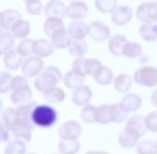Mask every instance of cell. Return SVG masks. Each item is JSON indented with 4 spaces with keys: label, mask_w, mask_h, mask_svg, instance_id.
I'll list each match as a JSON object with an SVG mask.
<instances>
[{
    "label": "cell",
    "mask_w": 157,
    "mask_h": 154,
    "mask_svg": "<svg viewBox=\"0 0 157 154\" xmlns=\"http://www.w3.org/2000/svg\"><path fill=\"white\" fill-rule=\"evenodd\" d=\"M37 105L34 101H29L21 104L15 109V117L10 128L16 137L24 142H29L32 137V131L34 125L32 121V113L34 107Z\"/></svg>",
    "instance_id": "1"
},
{
    "label": "cell",
    "mask_w": 157,
    "mask_h": 154,
    "mask_svg": "<svg viewBox=\"0 0 157 154\" xmlns=\"http://www.w3.org/2000/svg\"><path fill=\"white\" fill-rule=\"evenodd\" d=\"M62 79V74L59 69L54 66H48L36 76L34 86L38 92L44 93L48 89L56 87Z\"/></svg>",
    "instance_id": "2"
},
{
    "label": "cell",
    "mask_w": 157,
    "mask_h": 154,
    "mask_svg": "<svg viewBox=\"0 0 157 154\" xmlns=\"http://www.w3.org/2000/svg\"><path fill=\"white\" fill-rule=\"evenodd\" d=\"M10 100L15 104L20 105L30 101L33 93L25 77L17 75L12 78L10 84Z\"/></svg>",
    "instance_id": "3"
},
{
    "label": "cell",
    "mask_w": 157,
    "mask_h": 154,
    "mask_svg": "<svg viewBox=\"0 0 157 154\" xmlns=\"http://www.w3.org/2000/svg\"><path fill=\"white\" fill-rule=\"evenodd\" d=\"M57 118V111L48 105H36L32 111V122L40 128H47L53 126Z\"/></svg>",
    "instance_id": "4"
},
{
    "label": "cell",
    "mask_w": 157,
    "mask_h": 154,
    "mask_svg": "<svg viewBox=\"0 0 157 154\" xmlns=\"http://www.w3.org/2000/svg\"><path fill=\"white\" fill-rule=\"evenodd\" d=\"M134 79L139 85L152 87L157 84V68L151 66H141L136 71Z\"/></svg>",
    "instance_id": "5"
},
{
    "label": "cell",
    "mask_w": 157,
    "mask_h": 154,
    "mask_svg": "<svg viewBox=\"0 0 157 154\" xmlns=\"http://www.w3.org/2000/svg\"><path fill=\"white\" fill-rule=\"evenodd\" d=\"M44 63L42 59L36 56H33L26 59L23 62L21 71L26 78H33L37 76L43 70Z\"/></svg>",
    "instance_id": "6"
},
{
    "label": "cell",
    "mask_w": 157,
    "mask_h": 154,
    "mask_svg": "<svg viewBox=\"0 0 157 154\" xmlns=\"http://www.w3.org/2000/svg\"><path fill=\"white\" fill-rule=\"evenodd\" d=\"M82 128L79 123L75 121H67L60 125L58 134L61 139L77 140L81 135Z\"/></svg>",
    "instance_id": "7"
},
{
    "label": "cell",
    "mask_w": 157,
    "mask_h": 154,
    "mask_svg": "<svg viewBox=\"0 0 157 154\" xmlns=\"http://www.w3.org/2000/svg\"><path fill=\"white\" fill-rule=\"evenodd\" d=\"M141 134L132 127L125 126V128L119 133L118 141L124 148H131L137 144Z\"/></svg>",
    "instance_id": "8"
},
{
    "label": "cell",
    "mask_w": 157,
    "mask_h": 154,
    "mask_svg": "<svg viewBox=\"0 0 157 154\" xmlns=\"http://www.w3.org/2000/svg\"><path fill=\"white\" fill-rule=\"evenodd\" d=\"M109 27L99 21L92 22L89 25V36L94 41L102 42L107 40L110 36Z\"/></svg>",
    "instance_id": "9"
},
{
    "label": "cell",
    "mask_w": 157,
    "mask_h": 154,
    "mask_svg": "<svg viewBox=\"0 0 157 154\" xmlns=\"http://www.w3.org/2000/svg\"><path fill=\"white\" fill-rule=\"evenodd\" d=\"M92 96V89L87 86L82 85L74 89L72 94V101L77 106H85L89 104Z\"/></svg>",
    "instance_id": "10"
},
{
    "label": "cell",
    "mask_w": 157,
    "mask_h": 154,
    "mask_svg": "<svg viewBox=\"0 0 157 154\" xmlns=\"http://www.w3.org/2000/svg\"><path fill=\"white\" fill-rule=\"evenodd\" d=\"M141 98L134 93H128L125 95L119 102L120 106L127 113L135 112L141 106Z\"/></svg>",
    "instance_id": "11"
},
{
    "label": "cell",
    "mask_w": 157,
    "mask_h": 154,
    "mask_svg": "<svg viewBox=\"0 0 157 154\" xmlns=\"http://www.w3.org/2000/svg\"><path fill=\"white\" fill-rule=\"evenodd\" d=\"M132 10L128 6H121L113 12L112 22L117 25H124L132 19Z\"/></svg>",
    "instance_id": "12"
},
{
    "label": "cell",
    "mask_w": 157,
    "mask_h": 154,
    "mask_svg": "<svg viewBox=\"0 0 157 154\" xmlns=\"http://www.w3.org/2000/svg\"><path fill=\"white\" fill-rule=\"evenodd\" d=\"M44 13L47 17H56L63 19L66 15L64 4L59 0H51L45 5Z\"/></svg>",
    "instance_id": "13"
},
{
    "label": "cell",
    "mask_w": 157,
    "mask_h": 154,
    "mask_svg": "<svg viewBox=\"0 0 157 154\" xmlns=\"http://www.w3.org/2000/svg\"><path fill=\"white\" fill-rule=\"evenodd\" d=\"M88 12L87 5L81 1L72 2L66 7V15L72 19L84 18L86 17Z\"/></svg>",
    "instance_id": "14"
},
{
    "label": "cell",
    "mask_w": 157,
    "mask_h": 154,
    "mask_svg": "<svg viewBox=\"0 0 157 154\" xmlns=\"http://www.w3.org/2000/svg\"><path fill=\"white\" fill-rule=\"evenodd\" d=\"M67 30L63 28L56 31L51 36L52 45L57 49H64L71 45L72 40Z\"/></svg>",
    "instance_id": "15"
},
{
    "label": "cell",
    "mask_w": 157,
    "mask_h": 154,
    "mask_svg": "<svg viewBox=\"0 0 157 154\" xmlns=\"http://www.w3.org/2000/svg\"><path fill=\"white\" fill-rule=\"evenodd\" d=\"M67 31L75 40H82L89 33V26L84 22L77 20L70 24Z\"/></svg>",
    "instance_id": "16"
},
{
    "label": "cell",
    "mask_w": 157,
    "mask_h": 154,
    "mask_svg": "<svg viewBox=\"0 0 157 154\" xmlns=\"http://www.w3.org/2000/svg\"><path fill=\"white\" fill-rule=\"evenodd\" d=\"M22 61V56L16 49L11 48L4 54L3 62L5 67L10 71H16L20 67Z\"/></svg>",
    "instance_id": "17"
},
{
    "label": "cell",
    "mask_w": 157,
    "mask_h": 154,
    "mask_svg": "<svg viewBox=\"0 0 157 154\" xmlns=\"http://www.w3.org/2000/svg\"><path fill=\"white\" fill-rule=\"evenodd\" d=\"M20 19V13L15 10H4L1 13V27L5 30H11L13 25Z\"/></svg>",
    "instance_id": "18"
},
{
    "label": "cell",
    "mask_w": 157,
    "mask_h": 154,
    "mask_svg": "<svg viewBox=\"0 0 157 154\" xmlns=\"http://www.w3.org/2000/svg\"><path fill=\"white\" fill-rule=\"evenodd\" d=\"M54 51V46L52 43L46 39L35 40L33 45V52L40 57H47L51 56Z\"/></svg>",
    "instance_id": "19"
},
{
    "label": "cell",
    "mask_w": 157,
    "mask_h": 154,
    "mask_svg": "<svg viewBox=\"0 0 157 154\" xmlns=\"http://www.w3.org/2000/svg\"><path fill=\"white\" fill-rule=\"evenodd\" d=\"M127 42L126 37L121 34L113 35L109 41V49L110 52L116 56H122L123 48Z\"/></svg>",
    "instance_id": "20"
},
{
    "label": "cell",
    "mask_w": 157,
    "mask_h": 154,
    "mask_svg": "<svg viewBox=\"0 0 157 154\" xmlns=\"http://www.w3.org/2000/svg\"><path fill=\"white\" fill-rule=\"evenodd\" d=\"M133 81L131 76L126 74H121L113 79V87L114 89L121 93H126L129 90L132 85Z\"/></svg>",
    "instance_id": "21"
},
{
    "label": "cell",
    "mask_w": 157,
    "mask_h": 154,
    "mask_svg": "<svg viewBox=\"0 0 157 154\" xmlns=\"http://www.w3.org/2000/svg\"><path fill=\"white\" fill-rule=\"evenodd\" d=\"M66 97L65 93L62 89L54 87L43 93L44 100L48 103L57 104L63 102Z\"/></svg>",
    "instance_id": "22"
},
{
    "label": "cell",
    "mask_w": 157,
    "mask_h": 154,
    "mask_svg": "<svg viewBox=\"0 0 157 154\" xmlns=\"http://www.w3.org/2000/svg\"><path fill=\"white\" fill-rule=\"evenodd\" d=\"M80 148L77 140L61 139L58 144V149L61 154H77Z\"/></svg>",
    "instance_id": "23"
},
{
    "label": "cell",
    "mask_w": 157,
    "mask_h": 154,
    "mask_svg": "<svg viewBox=\"0 0 157 154\" xmlns=\"http://www.w3.org/2000/svg\"><path fill=\"white\" fill-rule=\"evenodd\" d=\"M85 77L79 75L74 72L72 70L65 74L63 77L64 86L69 89H75L83 85Z\"/></svg>",
    "instance_id": "24"
},
{
    "label": "cell",
    "mask_w": 157,
    "mask_h": 154,
    "mask_svg": "<svg viewBox=\"0 0 157 154\" xmlns=\"http://www.w3.org/2000/svg\"><path fill=\"white\" fill-rule=\"evenodd\" d=\"M141 38L147 42H153L157 40V24L144 23L139 29Z\"/></svg>",
    "instance_id": "25"
},
{
    "label": "cell",
    "mask_w": 157,
    "mask_h": 154,
    "mask_svg": "<svg viewBox=\"0 0 157 154\" xmlns=\"http://www.w3.org/2000/svg\"><path fill=\"white\" fill-rule=\"evenodd\" d=\"M109 114L111 122L121 123L126 119L128 113L122 109L119 103H116L110 105Z\"/></svg>",
    "instance_id": "26"
},
{
    "label": "cell",
    "mask_w": 157,
    "mask_h": 154,
    "mask_svg": "<svg viewBox=\"0 0 157 154\" xmlns=\"http://www.w3.org/2000/svg\"><path fill=\"white\" fill-rule=\"evenodd\" d=\"M11 30L13 36L18 39L25 37L30 31V22L23 19H19L13 25Z\"/></svg>",
    "instance_id": "27"
},
{
    "label": "cell",
    "mask_w": 157,
    "mask_h": 154,
    "mask_svg": "<svg viewBox=\"0 0 157 154\" xmlns=\"http://www.w3.org/2000/svg\"><path fill=\"white\" fill-rule=\"evenodd\" d=\"M98 84L102 86L109 85L113 79V73L108 67L102 66L93 76Z\"/></svg>",
    "instance_id": "28"
},
{
    "label": "cell",
    "mask_w": 157,
    "mask_h": 154,
    "mask_svg": "<svg viewBox=\"0 0 157 154\" xmlns=\"http://www.w3.org/2000/svg\"><path fill=\"white\" fill-rule=\"evenodd\" d=\"M63 28H64V25L62 19L56 17H49L44 23V31L47 36L51 37L54 33Z\"/></svg>",
    "instance_id": "29"
},
{
    "label": "cell",
    "mask_w": 157,
    "mask_h": 154,
    "mask_svg": "<svg viewBox=\"0 0 157 154\" xmlns=\"http://www.w3.org/2000/svg\"><path fill=\"white\" fill-rule=\"evenodd\" d=\"M126 126L134 128L143 136L147 132L145 124V117L140 114L131 116L127 121Z\"/></svg>",
    "instance_id": "30"
},
{
    "label": "cell",
    "mask_w": 157,
    "mask_h": 154,
    "mask_svg": "<svg viewBox=\"0 0 157 154\" xmlns=\"http://www.w3.org/2000/svg\"><path fill=\"white\" fill-rule=\"evenodd\" d=\"M27 148L25 142L16 139L7 143L4 154H25Z\"/></svg>",
    "instance_id": "31"
},
{
    "label": "cell",
    "mask_w": 157,
    "mask_h": 154,
    "mask_svg": "<svg viewBox=\"0 0 157 154\" xmlns=\"http://www.w3.org/2000/svg\"><path fill=\"white\" fill-rule=\"evenodd\" d=\"M88 49L87 44L83 40H75L72 42L69 46V51L70 54L77 57H82L87 52Z\"/></svg>",
    "instance_id": "32"
},
{
    "label": "cell",
    "mask_w": 157,
    "mask_h": 154,
    "mask_svg": "<svg viewBox=\"0 0 157 154\" xmlns=\"http://www.w3.org/2000/svg\"><path fill=\"white\" fill-rule=\"evenodd\" d=\"M143 52L141 46L136 42H127L124 45L122 55L128 58H137L141 56Z\"/></svg>",
    "instance_id": "33"
},
{
    "label": "cell",
    "mask_w": 157,
    "mask_h": 154,
    "mask_svg": "<svg viewBox=\"0 0 157 154\" xmlns=\"http://www.w3.org/2000/svg\"><path fill=\"white\" fill-rule=\"evenodd\" d=\"M109 104H102L96 109L95 112V122L106 125L110 123L109 110Z\"/></svg>",
    "instance_id": "34"
},
{
    "label": "cell",
    "mask_w": 157,
    "mask_h": 154,
    "mask_svg": "<svg viewBox=\"0 0 157 154\" xmlns=\"http://www.w3.org/2000/svg\"><path fill=\"white\" fill-rule=\"evenodd\" d=\"M117 0H94V5L96 9L103 13H109L115 10Z\"/></svg>",
    "instance_id": "35"
},
{
    "label": "cell",
    "mask_w": 157,
    "mask_h": 154,
    "mask_svg": "<svg viewBox=\"0 0 157 154\" xmlns=\"http://www.w3.org/2000/svg\"><path fill=\"white\" fill-rule=\"evenodd\" d=\"M34 40L31 39H25L21 40L16 47V51L22 57H27L33 52Z\"/></svg>",
    "instance_id": "36"
},
{
    "label": "cell",
    "mask_w": 157,
    "mask_h": 154,
    "mask_svg": "<svg viewBox=\"0 0 157 154\" xmlns=\"http://www.w3.org/2000/svg\"><path fill=\"white\" fill-rule=\"evenodd\" d=\"M156 149L155 143L149 140H144L137 144V154H154Z\"/></svg>",
    "instance_id": "37"
},
{
    "label": "cell",
    "mask_w": 157,
    "mask_h": 154,
    "mask_svg": "<svg viewBox=\"0 0 157 154\" xmlns=\"http://www.w3.org/2000/svg\"><path fill=\"white\" fill-rule=\"evenodd\" d=\"M96 107L90 104H87L84 107L80 112L81 119L87 123L95 122V112Z\"/></svg>",
    "instance_id": "38"
},
{
    "label": "cell",
    "mask_w": 157,
    "mask_h": 154,
    "mask_svg": "<svg viewBox=\"0 0 157 154\" xmlns=\"http://www.w3.org/2000/svg\"><path fill=\"white\" fill-rule=\"evenodd\" d=\"M14 45V38L10 33L2 32L1 33V55L11 49Z\"/></svg>",
    "instance_id": "39"
},
{
    "label": "cell",
    "mask_w": 157,
    "mask_h": 154,
    "mask_svg": "<svg viewBox=\"0 0 157 154\" xmlns=\"http://www.w3.org/2000/svg\"><path fill=\"white\" fill-rule=\"evenodd\" d=\"M101 62L95 59H87L84 62V69L86 75L94 76L102 66Z\"/></svg>",
    "instance_id": "40"
},
{
    "label": "cell",
    "mask_w": 157,
    "mask_h": 154,
    "mask_svg": "<svg viewBox=\"0 0 157 154\" xmlns=\"http://www.w3.org/2000/svg\"><path fill=\"white\" fill-rule=\"evenodd\" d=\"M148 1L144 2L140 4L136 10V17L137 19L144 23H151L152 21L149 17L147 13V6L149 4Z\"/></svg>",
    "instance_id": "41"
},
{
    "label": "cell",
    "mask_w": 157,
    "mask_h": 154,
    "mask_svg": "<svg viewBox=\"0 0 157 154\" xmlns=\"http://www.w3.org/2000/svg\"><path fill=\"white\" fill-rule=\"evenodd\" d=\"M15 111V109H14L13 107H9L6 108L2 115L1 123L9 131L11 125L14 120Z\"/></svg>",
    "instance_id": "42"
},
{
    "label": "cell",
    "mask_w": 157,
    "mask_h": 154,
    "mask_svg": "<svg viewBox=\"0 0 157 154\" xmlns=\"http://www.w3.org/2000/svg\"><path fill=\"white\" fill-rule=\"evenodd\" d=\"M12 77L7 71H1L0 74V92L1 93L9 92Z\"/></svg>",
    "instance_id": "43"
},
{
    "label": "cell",
    "mask_w": 157,
    "mask_h": 154,
    "mask_svg": "<svg viewBox=\"0 0 157 154\" xmlns=\"http://www.w3.org/2000/svg\"><path fill=\"white\" fill-rule=\"evenodd\" d=\"M42 9V4L40 0H27L26 1V10L32 15H39Z\"/></svg>",
    "instance_id": "44"
},
{
    "label": "cell",
    "mask_w": 157,
    "mask_h": 154,
    "mask_svg": "<svg viewBox=\"0 0 157 154\" xmlns=\"http://www.w3.org/2000/svg\"><path fill=\"white\" fill-rule=\"evenodd\" d=\"M145 124L147 130L157 133V111L149 113L145 117Z\"/></svg>",
    "instance_id": "45"
},
{
    "label": "cell",
    "mask_w": 157,
    "mask_h": 154,
    "mask_svg": "<svg viewBox=\"0 0 157 154\" xmlns=\"http://www.w3.org/2000/svg\"><path fill=\"white\" fill-rule=\"evenodd\" d=\"M85 59L82 57H79L74 60L72 64V71L79 75L85 77L86 75L84 69Z\"/></svg>",
    "instance_id": "46"
},
{
    "label": "cell",
    "mask_w": 157,
    "mask_h": 154,
    "mask_svg": "<svg viewBox=\"0 0 157 154\" xmlns=\"http://www.w3.org/2000/svg\"><path fill=\"white\" fill-rule=\"evenodd\" d=\"M147 13L150 19L157 22V1L149 2L147 6Z\"/></svg>",
    "instance_id": "47"
},
{
    "label": "cell",
    "mask_w": 157,
    "mask_h": 154,
    "mask_svg": "<svg viewBox=\"0 0 157 154\" xmlns=\"http://www.w3.org/2000/svg\"><path fill=\"white\" fill-rule=\"evenodd\" d=\"M1 139L0 141L1 143H6L9 139V129H7L1 123Z\"/></svg>",
    "instance_id": "48"
},
{
    "label": "cell",
    "mask_w": 157,
    "mask_h": 154,
    "mask_svg": "<svg viewBox=\"0 0 157 154\" xmlns=\"http://www.w3.org/2000/svg\"><path fill=\"white\" fill-rule=\"evenodd\" d=\"M151 101L152 104L157 107V89L152 93L151 96Z\"/></svg>",
    "instance_id": "49"
},
{
    "label": "cell",
    "mask_w": 157,
    "mask_h": 154,
    "mask_svg": "<svg viewBox=\"0 0 157 154\" xmlns=\"http://www.w3.org/2000/svg\"><path fill=\"white\" fill-rule=\"evenodd\" d=\"M86 154H109L105 151H90Z\"/></svg>",
    "instance_id": "50"
},
{
    "label": "cell",
    "mask_w": 157,
    "mask_h": 154,
    "mask_svg": "<svg viewBox=\"0 0 157 154\" xmlns=\"http://www.w3.org/2000/svg\"><path fill=\"white\" fill-rule=\"evenodd\" d=\"M155 146H156V149H155V151L154 154H157V140L156 142H155Z\"/></svg>",
    "instance_id": "51"
},
{
    "label": "cell",
    "mask_w": 157,
    "mask_h": 154,
    "mask_svg": "<svg viewBox=\"0 0 157 154\" xmlns=\"http://www.w3.org/2000/svg\"><path fill=\"white\" fill-rule=\"evenodd\" d=\"M23 1H27V0H23Z\"/></svg>",
    "instance_id": "52"
},
{
    "label": "cell",
    "mask_w": 157,
    "mask_h": 154,
    "mask_svg": "<svg viewBox=\"0 0 157 154\" xmlns=\"http://www.w3.org/2000/svg\"></svg>",
    "instance_id": "53"
},
{
    "label": "cell",
    "mask_w": 157,
    "mask_h": 154,
    "mask_svg": "<svg viewBox=\"0 0 157 154\" xmlns=\"http://www.w3.org/2000/svg\"></svg>",
    "instance_id": "54"
}]
</instances>
